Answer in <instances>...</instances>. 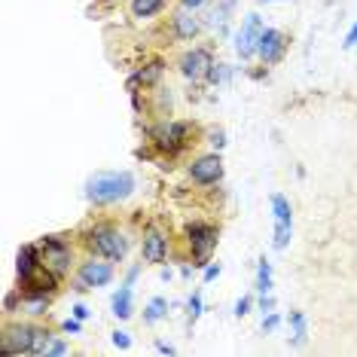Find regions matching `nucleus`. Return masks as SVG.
<instances>
[{
  "label": "nucleus",
  "mask_w": 357,
  "mask_h": 357,
  "mask_svg": "<svg viewBox=\"0 0 357 357\" xmlns=\"http://www.w3.org/2000/svg\"><path fill=\"white\" fill-rule=\"evenodd\" d=\"M135 192V174L131 172H101L95 177H89L86 183V196L95 205H113L122 201Z\"/></svg>",
  "instance_id": "f257e3e1"
},
{
  "label": "nucleus",
  "mask_w": 357,
  "mask_h": 357,
  "mask_svg": "<svg viewBox=\"0 0 357 357\" xmlns=\"http://www.w3.org/2000/svg\"><path fill=\"white\" fill-rule=\"evenodd\" d=\"M86 244L98 254V257L113 260V263L122 260V257H126V251H128V242L122 238V232L113 229V226H95V229H89L86 232Z\"/></svg>",
  "instance_id": "f03ea898"
},
{
  "label": "nucleus",
  "mask_w": 357,
  "mask_h": 357,
  "mask_svg": "<svg viewBox=\"0 0 357 357\" xmlns=\"http://www.w3.org/2000/svg\"><path fill=\"white\" fill-rule=\"evenodd\" d=\"M34 336L37 327L22 321H13L3 327V336H0V357H22V354H34Z\"/></svg>",
  "instance_id": "7ed1b4c3"
},
{
  "label": "nucleus",
  "mask_w": 357,
  "mask_h": 357,
  "mask_svg": "<svg viewBox=\"0 0 357 357\" xmlns=\"http://www.w3.org/2000/svg\"><path fill=\"white\" fill-rule=\"evenodd\" d=\"M186 242L192 247V266H208V257L217 247V226L211 223H190L186 226Z\"/></svg>",
  "instance_id": "20e7f679"
},
{
  "label": "nucleus",
  "mask_w": 357,
  "mask_h": 357,
  "mask_svg": "<svg viewBox=\"0 0 357 357\" xmlns=\"http://www.w3.org/2000/svg\"><path fill=\"white\" fill-rule=\"evenodd\" d=\"M263 31H266V28H263L260 15L257 13H247L244 22H242V28H238V34H235V52H238V58H242V61L257 56V46H260Z\"/></svg>",
  "instance_id": "39448f33"
},
{
  "label": "nucleus",
  "mask_w": 357,
  "mask_h": 357,
  "mask_svg": "<svg viewBox=\"0 0 357 357\" xmlns=\"http://www.w3.org/2000/svg\"><path fill=\"white\" fill-rule=\"evenodd\" d=\"M190 138V126L186 122H162V126L153 131V144L159 147L162 153H181Z\"/></svg>",
  "instance_id": "423d86ee"
},
{
  "label": "nucleus",
  "mask_w": 357,
  "mask_h": 357,
  "mask_svg": "<svg viewBox=\"0 0 357 357\" xmlns=\"http://www.w3.org/2000/svg\"><path fill=\"white\" fill-rule=\"evenodd\" d=\"M40 247H43V266H49L52 272H58V275H61V272L71 266L74 251H71V244H67L61 235H46L40 242Z\"/></svg>",
  "instance_id": "0eeeda50"
},
{
  "label": "nucleus",
  "mask_w": 357,
  "mask_h": 357,
  "mask_svg": "<svg viewBox=\"0 0 357 357\" xmlns=\"http://www.w3.org/2000/svg\"><path fill=\"white\" fill-rule=\"evenodd\" d=\"M190 177H192V183H201V186H211L217 181H223V159H220V153L199 156L190 165Z\"/></svg>",
  "instance_id": "6e6552de"
},
{
  "label": "nucleus",
  "mask_w": 357,
  "mask_h": 357,
  "mask_svg": "<svg viewBox=\"0 0 357 357\" xmlns=\"http://www.w3.org/2000/svg\"><path fill=\"white\" fill-rule=\"evenodd\" d=\"M110 278H113V266H110V263L86 260L80 266V272H76V293L89 290V287H104Z\"/></svg>",
  "instance_id": "1a4fd4ad"
},
{
  "label": "nucleus",
  "mask_w": 357,
  "mask_h": 357,
  "mask_svg": "<svg viewBox=\"0 0 357 357\" xmlns=\"http://www.w3.org/2000/svg\"><path fill=\"white\" fill-rule=\"evenodd\" d=\"M214 61H211V52L208 49H190V52H183L181 61H177V67H181V74L186 76V80H205V74H208V67H211Z\"/></svg>",
  "instance_id": "9d476101"
},
{
  "label": "nucleus",
  "mask_w": 357,
  "mask_h": 357,
  "mask_svg": "<svg viewBox=\"0 0 357 357\" xmlns=\"http://www.w3.org/2000/svg\"><path fill=\"white\" fill-rule=\"evenodd\" d=\"M284 49H287V37L281 34L278 28H266L260 37V46H257V56L266 61V65H278L284 58Z\"/></svg>",
  "instance_id": "9b49d317"
},
{
  "label": "nucleus",
  "mask_w": 357,
  "mask_h": 357,
  "mask_svg": "<svg viewBox=\"0 0 357 357\" xmlns=\"http://www.w3.org/2000/svg\"><path fill=\"white\" fill-rule=\"evenodd\" d=\"M141 257H144V263H153V266L165 263V257H168V238L162 235L159 229H147V232H144Z\"/></svg>",
  "instance_id": "f8f14e48"
},
{
  "label": "nucleus",
  "mask_w": 357,
  "mask_h": 357,
  "mask_svg": "<svg viewBox=\"0 0 357 357\" xmlns=\"http://www.w3.org/2000/svg\"><path fill=\"white\" fill-rule=\"evenodd\" d=\"M172 25H174V34L181 37V40H192V37L201 31V22L192 15V10H186V6H181V10L174 13Z\"/></svg>",
  "instance_id": "ddd939ff"
},
{
  "label": "nucleus",
  "mask_w": 357,
  "mask_h": 357,
  "mask_svg": "<svg viewBox=\"0 0 357 357\" xmlns=\"http://www.w3.org/2000/svg\"><path fill=\"white\" fill-rule=\"evenodd\" d=\"M162 71H165V65L162 61H150V65H144L141 71L128 80V89H138V86H156L162 80Z\"/></svg>",
  "instance_id": "4468645a"
},
{
  "label": "nucleus",
  "mask_w": 357,
  "mask_h": 357,
  "mask_svg": "<svg viewBox=\"0 0 357 357\" xmlns=\"http://www.w3.org/2000/svg\"><path fill=\"white\" fill-rule=\"evenodd\" d=\"M43 266V257L37 254V247L34 244H25L19 251V263H15V269H19V278H28V275H34L37 269Z\"/></svg>",
  "instance_id": "2eb2a0df"
},
{
  "label": "nucleus",
  "mask_w": 357,
  "mask_h": 357,
  "mask_svg": "<svg viewBox=\"0 0 357 357\" xmlns=\"http://www.w3.org/2000/svg\"><path fill=\"white\" fill-rule=\"evenodd\" d=\"M110 306H113V315L119 317V321H128V317L135 315V306H131V284H128V281L113 293V302H110Z\"/></svg>",
  "instance_id": "dca6fc26"
},
{
  "label": "nucleus",
  "mask_w": 357,
  "mask_h": 357,
  "mask_svg": "<svg viewBox=\"0 0 357 357\" xmlns=\"http://www.w3.org/2000/svg\"><path fill=\"white\" fill-rule=\"evenodd\" d=\"M165 3L168 0H131V15H135V19H153V15L156 13H162L165 10Z\"/></svg>",
  "instance_id": "f3484780"
},
{
  "label": "nucleus",
  "mask_w": 357,
  "mask_h": 357,
  "mask_svg": "<svg viewBox=\"0 0 357 357\" xmlns=\"http://www.w3.org/2000/svg\"><path fill=\"white\" fill-rule=\"evenodd\" d=\"M272 214H275V223H284V226H293V211H290V201H287L281 192L272 196Z\"/></svg>",
  "instance_id": "a211bd4d"
},
{
  "label": "nucleus",
  "mask_w": 357,
  "mask_h": 357,
  "mask_svg": "<svg viewBox=\"0 0 357 357\" xmlns=\"http://www.w3.org/2000/svg\"><path fill=\"white\" fill-rule=\"evenodd\" d=\"M235 10V0H220V3H217V10L208 15V22L205 25L208 28H226V22H229V13Z\"/></svg>",
  "instance_id": "6ab92c4d"
},
{
  "label": "nucleus",
  "mask_w": 357,
  "mask_h": 357,
  "mask_svg": "<svg viewBox=\"0 0 357 357\" xmlns=\"http://www.w3.org/2000/svg\"><path fill=\"white\" fill-rule=\"evenodd\" d=\"M165 312H168V302L165 299H162V297L150 299V306L144 308V324H159L162 317H165Z\"/></svg>",
  "instance_id": "aec40b11"
},
{
  "label": "nucleus",
  "mask_w": 357,
  "mask_h": 357,
  "mask_svg": "<svg viewBox=\"0 0 357 357\" xmlns=\"http://www.w3.org/2000/svg\"><path fill=\"white\" fill-rule=\"evenodd\" d=\"M257 290H260V297L272 293V263L266 260H260V266H257Z\"/></svg>",
  "instance_id": "412c9836"
},
{
  "label": "nucleus",
  "mask_w": 357,
  "mask_h": 357,
  "mask_svg": "<svg viewBox=\"0 0 357 357\" xmlns=\"http://www.w3.org/2000/svg\"><path fill=\"white\" fill-rule=\"evenodd\" d=\"M290 327H293V345H302L308 336V327H306V315L302 312H290Z\"/></svg>",
  "instance_id": "4be33fe9"
},
{
  "label": "nucleus",
  "mask_w": 357,
  "mask_h": 357,
  "mask_svg": "<svg viewBox=\"0 0 357 357\" xmlns=\"http://www.w3.org/2000/svg\"><path fill=\"white\" fill-rule=\"evenodd\" d=\"M229 76H232L229 65H211V67H208V74H205V80L211 83V86H220V83H226Z\"/></svg>",
  "instance_id": "5701e85b"
},
{
  "label": "nucleus",
  "mask_w": 357,
  "mask_h": 357,
  "mask_svg": "<svg viewBox=\"0 0 357 357\" xmlns=\"http://www.w3.org/2000/svg\"><path fill=\"white\" fill-rule=\"evenodd\" d=\"M49 345H52V333H49V330H43V327H37V336H34V354H37V357H43L46 351H49Z\"/></svg>",
  "instance_id": "b1692460"
},
{
  "label": "nucleus",
  "mask_w": 357,
  "mask_h": 357,
  "mask_svg": "<svg viewBox=\"0 0 357 357\" xmlns=\"http://www.w3.org/2000/svg\"><path fill=\"white\" fill-rule=\"evenodd\" d=\"M208 144L220 153L223 147H226V131H223V128H211V131H208Z\"/></svg>",
  "instance_id": "393cba45"
},
{
  "label": "nucleus",
  "mask_w": 357,
  "mask_h": 357,
  "mask_svg": "<svg viewBox=\"0 0 357 357\" xmlns=\"http://www.w3.org/2000/svg\"><path fill=\"white\" fill-rule=\"evenodd\" d=\"M186 308H190V321H199V315H201V297L199 293H192L190 302H186Z\"/></svg>",
  "instance_id": "a878e982"
},
{
  "label": "nucleus",
  "mask_w": 357,
  "mask_h": 357,
  "mask_svg": "<svg viewBox=\"0 0 357 357\" xmlns=\"http://www.w3.org/2000/svg\"><path fill=\"white\" fill-rule=\"evenodd\" d=\"M113 345L116 348H131V336H128L126 330H116L113 333Z\"/></svg>",
  "instance_id": "bb28decb"
},
{
  "label": "nucleus",
  "mask_w": 357,
  "mask_h": 357,
  "mask_svg": "<svg viewBox=\"0 0 357 357\" xmlns=\"http://www.w3.org/2000/svg\"><path fill=\"white\" fill-rule=\"evenodd\" d=\"M278 324H281V315H275V312H269L266 317H263V330H275Z\"/></svg>",
  "instance_id": "cd10ccee"
},
{
  "label": "nucleus",
  "mask_w": 357,
  "mask_h": 357,
  "mask_svg": "<svg viewBox=\"0 0 357 357\" xmlns=\"http://www.w3.org/2000/svg\"><path fill=\"white\" fill-rule=\"evenodd\" d=\"M58 354H67V345L61 342V339H56V342L49 345V351H46V357H58Z\"/></svg>",
  "instance_id": "c85d7f7f"
},
{
  "label": "nucleus",
  "mask_w": 357,
  "mask_h": 357,
  "mask_svg": "<svg viewBox=\"0 0 357 357\" xmlns=\"http://www.w3.org/2000/svg\"><path fill=\"white\" fill-rule=\"evenodd\" d=\"M247 312H251V297H242V299L235 302V315H238V317H244Z\"/></svg>",
  "instance_id": "c756f323"
},
{
  "label": "nucleus",
  "mask_w": 357,
  "mask_h": 357,
  "mask_svg": "<svg viewBox=\"0 0 357 357\" xmlns=\"http://www.w3.org/2000/svg\"><path fill=\"white\" fill-rule=\"evenodd\" d=\"M80 330H83V321H80V317H74V321L67 317V321H65V333H74V336H76Z\"/></svg>",
  "instance_id": "7c9ffc66"
},
{
  "label": "nucleus",
  "mask_w": 357,
  "mask_h": 357,
  "mask_svg": "<svg viewBox=\"0 0 357 357\" xmlns=\"http://www.w3.org/2000/svg\"><path fill=\"white\" fill-rule=\"evenodd\" d=\"M217 275H220V263H208L205 266V281H214Z\"/></svg>",
  "instance_id": "2f4dec72"
},
{
  "label": "nucleus",
  "mask_w": 357,
  "mask_h": 357,
  "mask_svg": "<svg viewBox=\"0 0 357 357\" xmlns=\"http://www.w3.org/2000/svg\"><path fill=\"white\" fill-rule=\"evenodd\" d=\"M345 49H357V22H354V28L348 31V37H345Z\"/></svg>",
  "instance_id": "473e14b6"
},
{
  "label": "nucleus",
  "mask_w": 357,
  "mask_h": 357,
  "mask_svg": "<svg viewBox=\"0 0 357 357\" xmlns=\"http://www.w3.org/2000/svg\"><path fill=\"white\" fill-rule=\"evenodd\" d=\"M71 312H74V317H80V321H86V317H89V308H86V306H80V302H76Z\"/></svg>",
  "instance_id": "72a5a7b5"
},
{
  "label": "nucleus",
  "mask_w": 357,
  "mask_h": 357,
  "mask_svg": "<svg viewBox=\"0 0 357 357\" xmlns=\"http://www.w3.org/2000/svg\"><path fill=\"white\" fill-rule=\"evenodd\" d=\"M205 3L208 0H181V6H186V10H192V13H196L199 6H205Z\"/></svg>",
  "instance_id": "f704fd0d"
},
{
  "label": "nucleus",
  "mask_w": 357,
  "mask_h": 357,
  "mask_svg": "<svg viewBox=\"0 0 357 357\" xmlns=\"http://www.w3.org/2000/svg\"><path fill=\"white\" fill-rule=\"evenodd\" d=\"M260 308H263V312H272V308H275V299H272L269 293H266V297L260 299Z\"/></svg>",
  "instance_id": "c9c22d12"
},
{
  "label": "nucleus",
  "mask_w": 357,
  "mask_h": 357,
  "mask_svg": "<svg viewBox=\"0 0 357 357\" xmlns=\"http://www.w3.org/2000/svg\"><path fill=\"white\" fill-rule=\"evenodd\" d=\"M156 351H159V354H174V345H168V342H156Z\"/></svg>",
  "instance_id": "e433bc0d"
},
{
  "label": "nucleus",
  "mask_w": 357,
  "mask_h": 357,
  "mask_svg": "<svg viewBox=\"0 0 357 357\" xmlns=\"http://www.w3.org/2000/svg\"><path fill=\"white\" fill-rule=\"evenodd\" d=\"M257 3H260V6H266V3H278V0H257Z\"/></svg>",
  "instance_id": "4c0bfd02"
}]
</instances>
